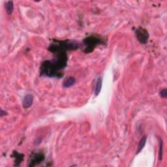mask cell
Masks as SVG:
<instances>
[{"mask_svg":"<svg viewBox=\"0 0 167 167\" xmlns=\"http://www.w3.org/2000/svg\"><path fill=\"white\" fill-rule=\"evenodd\" d=\"M57 57L52 61H46L43 63L41 67V74L43 76L49 77L62 76L61 71L67 65V56L66 52H56Z\"/></svg>","mask_w":167,"mask_h":167,"instance_id":"obj_1","label":"cell"},{"mask_svg":"<svg viewBox=\"0 0 167 167\" xmlns=\"http://www.w3.org/2000/svg\"><path fill=\"white\" fill-rule=\"evenodd\" d=\"M102 86H103V79L101 78V77H99L97 80L96 84H95V88L94 91V93L96 96H97V95L100 93V92L101 91V88H102Z\"/></svg>","mask_w":167,"mask_h":167,"instance_id":"obj_7","label":"cell"},{"mask_svg":"<svg viewBox=\"0 0 167 167\" xmlns=\"http://www.w3.org/2000/svg\"><path fill=\"white\" fill-rule=\"evenodd\" d=\"M146 140H147V136H144L141 138V141H140V142L138 143V149H137L136 154H138L140 152H141L143 150V148H144L146 142Z\"/></svg>","mask_w":167,"mask_h":167,"instance_id":"obj_10","label":"cell"},{"mask_svg":"<svg viewBox=\"0 0 167 167\" xmlns=\"http://www.w3.org/2000/svg\"><path fill=\"white\" fill-rule=\"evenodd\" d=\"M34 102V96L31 94L26 95L23 99L22 106L24 108H28L31 106Z\"/></svg>","mask_w":167,"mask_h":167,"instance_id":"obj_5","label":"cell"},{"mask_svg":"<svg viewBox=\"0 0 167 167\" xmlns=\"http://www.w3.org/2000/svg\"><path fill=\"white\" fill-rule=\"evenodd\" d=\"M6 115H7V112L5 111V110H4L3 109L0 110V116H1V117H3V116H6Z\"/></svg>","mask_w":167,"mask_h":167,"instance_id":"obj_13","label":"cell"},{"mask_svg":"<svg viewBox=\"0 0 167 167\" xmlns=\"http://www.w3.org/2000/svg\"><path fill=\"white\" fill-rule=\"evenodd\" d=\"M163 152V140L159 138V161L162 160Z\"/></svg>","mask_w":167,"mask_h":167,"instance_id":"obj_11","label":"cell"},{"mask_svg":"<svg viewBox=\"0 0 167 167\" xmlns=\"http://www.w3.org/2000/svg\"><path fill=\"white\" fill-rule=\"evenodd\" d=\"M83 41L86 45V49L84 50L86 53L91 52L95 47H96L98 44L104 43L102 39L99 37V36H95V35H91V36L86 37Z\"/></svg>","mask_w":167,"mask_h":167,"instance_id":"obj_2","label":"cell"},{"mask_svg":"<svg viewBox=\"0 0 167 167\" xmlns=\"http://www.w3.org/2000/svg\"><path fill=\"white\" fill-rule=\"evenodd\" d=\"M5 8L6 12H7V14L9 15H11V14L13 13V10H14V4L13 2L12 1H9L5 3Z\"/></svg>","mask_w":167,"mask_h":167,"instance_id":"obj_9","label":"cell"},{"mask_svg":"<svg viewBox=\"0 0 167 167\" xmlns=\"http://www.w3.org/2000/svg\"><path fill=\"white\" fill-rule=\"evenodd\" d=\"M44 159V155L41 152L34 153L29 158V166H35L43 161Z\"/></svg>","mask_w":167,"mask_h":167,"instance_id":"obj_4","label":"cell"},{"mask_svg":"<svg viewBox=\"0 0 167 167\" xmlns=\"http://www.w3.org/2000/svg\"><path fill=\"white\" fill-rule=\"evenodd\" d=\"M13 157L15 158V166H19L20 164L24 160V155L22 153H18L16 151H14L13 152Z\"/></svg>","mask_w":167,"mask_h":167,"instance_id":"obj_8","label":"cell"},{"mask_svg":"<svg viewBox=\"0 0 167 167\" xmlns=\"http://www.w3.org/2000/svg\"><path fill=\"white\" fill-rule=\"evenodd\" d=\"M75 83H76L75 78L73 76H69L64 80V83H63V86H64V88H69L74 85V84Z\"/></svg>","mask_w":167,"mask_h":167,"instance_id":"obj_6","label":"cell"},{"mask_svg":"<svg viewBox=\"0 0 167 167\" xmlns=\"http://www.w3.org/2000/svg\"><path fill=\"white\" fill-rule=\"evenodd\" d=\"M135 34L137 39L142 44H146L149 39V34L146 29L139 28L136 29Z\"/></svg>","mask_w":167,"mask_h":167,"instance_id":"obj_3","label":"cell"},{"mask_svg":"<svg viewBox=\"0 0 167 167\" xmlns=\"http://www.w3.org/2000/svg\"><path fill=\"white\" fill-rule=\"evenodd\" d=\"M159 94H160V96L162 98L166 99V98L167 97V89L165 88V89H162V90H161Z\"/></svg>","mask_w":167,"mask_h":167,"instance_id":"obj_12","label":"cell"}]
</instances>
